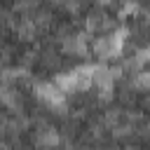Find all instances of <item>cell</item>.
Wrapping results in <instances>:
<instances>
[{
  "label": "cell",
  "instance_id": "cell-1",
  "mask_svg": "<svg viewBox=\"0 0 150 150\" xmlns=\"http://www.w3.org/2000/svg\"><path fill=\"white\" fill-rule=\"evenodd\" d=\"M124 40H127V28H120V30H112V33L98 38V40L94 42L91 49L96 52L98 59L108 61V59H115V56L122 54V49H124Z\"/></svg>",
  "mask_w": 150,
  "mask_h": 150
},
{
  "label": "cell",
  "instance_id": "cell-2",
  "mask_svg": "<svg viewBox=\"0 0 150 150\" xmlns=\"http://www.w3.org/2000/svg\"><path fill=\"white\" fill-rule=\"evenodd\" d=\"M35 96H38V101H42L52 110H61L66 105V94L54 82H40V84H35Z\"/></svg>",
  "mask_w": 150,
  "mask_h": 150
},
{
  "label": "cell",
  "instance_id": "cell-3",
  "mask_svg": "<svg viewBox=\"0 0 150 150\" xmlns=\"http://www.w3.org/2000/svg\"><path fill=\"white\" fill-rule=\"evenodd\" d=\"M63 49L68 54H77V56H84L89 52V38L87 33H80V35H70L63 40Z\"/></svg>",
  "mask_w": 150,
  "mask_h": 150
},
{
  "label": "cell",
  "instance_id": "cell-4",
  "mask_svg": "<svg viewBox=\"0 0 150 150\" xmlns=\"http://www.w3.org/2000/svg\"><path fill=\"white\" fill-rule=\"evenodd\" d=\"M52 82H54L63 94H70V91L80 89V82H77V75H75V68L68 70V73H59V75H54Z\"/></svg>",
  "mask_w": 150,
  "mask_h": 150
},
{
  "label": "cell",
  "instance_id": "cell-5",
  "mask_svg": "<svg viewBox=\"0 0 150 150\" xmlns=\"http://www.w3.org/2000/svg\"><path fill=\"white\" fill-rule=\"evenodd\" d=\"M35 143H38L40 148H45V150L56 148V145H59V134H56L54 129L45 127V129H40V131L35 134Z\"/></svg>",
  "mask_w": 150,
  "mask_h": 150
},
{
  "label": "cell",
  "instance_id": "cell-6",
  "mask_svg": "<svg viewBox=\"0 0 150 150\" xmlns=\"http://www.w3.org/2000/svg\"><path fill=\"white\" fill-rule=\"evenodd\" d=\"M110 26H112V21L105 14H89V19H87V30L89 33H98V30H105Z\"/></svg>",
  "mask_w": 150,
  "mask_h": 150
},
{
  "label": "cell",
  "instance_id": "cell-7",
  "mask_svg": "<svg viewBox=\"0 0 150 150\" xmlns=\"http://www.w3.org/2000/svg\"><path fill=\"white\" fill-rule=\"evenodd\" d=\"M145 63H150V47H143V49H138L136 54H134V59H129V68H141V66H145Z\"/></svg>",
  "mask_w": 150,
  "mask_h": 150
},
{
  "label": "cell",
  "instance_id": "cell-8",
  "mask_svg": "<svg viewBox=\"0 0 150 150\" xmlns=\"http://www.w3.org/2000/svg\"><path fill=\"white\" fill-rule=\"evenodd\" d=\"M134 87L141 89V91H145V94H150V70H141V73H136V77H134Z\"/></svg>",
  "mask_w": 150,
  "mask_h": 150
},
{
  "label": "cell",
  "instance_id": "cell-9",
  "mask_svg": "<svg viewBox=\"0 0 150 150\" xmlns=\"http://www.w3.org/2000/svg\"><path fill=\"white\" fill-rule=\"evenodd\" d=\"M98 2H103V5H105V2H110V0H98Z\"/></svg>",
  "mask_w": 150,
  "mask_h": 150
}]
</instances>
